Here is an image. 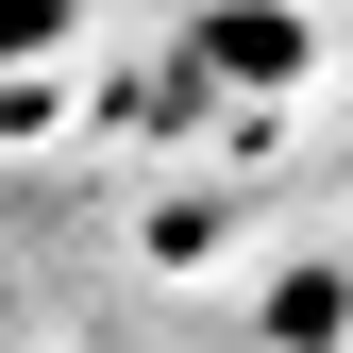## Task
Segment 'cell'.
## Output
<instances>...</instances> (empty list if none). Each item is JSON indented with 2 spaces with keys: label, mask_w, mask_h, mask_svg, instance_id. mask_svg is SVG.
<instances>
[{
  "label": "cell",
  "mask_w": 353,
  "mask_h": 353,
  "mask_svg": "<svg viewBox=\"0 0 353 353\" xmlns=\"http://www.w3.org/2000/svg\"><path fill=\"white\" fill-rule=\"evenodd\" d=\"M51 17H68V0H0V68H17V51H34Z\"/></svg>",
  "instance_id": "6da1fadb"
}]
</instances>
